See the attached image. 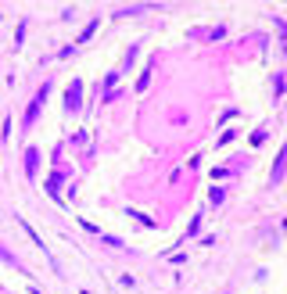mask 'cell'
Returning a JSON list of instances; mask_svg holds the SVG:
<instances>
[]
</instances>
